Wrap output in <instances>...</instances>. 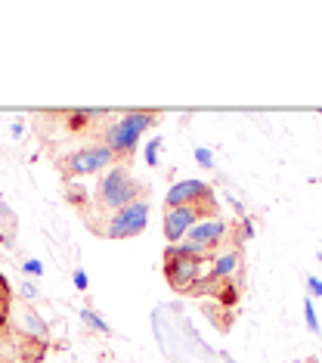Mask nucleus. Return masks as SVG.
<instances>
[{"label":"nucleus","instance_id":"f257e3e1","mask_svg":"<svg viewBox=\"0 0 322 363\" xmlns=\"http://www.w3.org/2000/svg\"><path fill=\"white\" fill-rule=\"evenodd\" d=\"M139 193H143V186L130 177V171L124 164H112V171H105L96 186V205L115 214L127 208V205L139 202Z\"/></svg>","mask_w":322,"mask_h":363},{"label":"nucleus","instance_id":"f03ea898","mask_svg":"<svg viewBox=\"0 0 322 363\" xmlns=\"http://www.w3.org/2000/svg\"><path fill=\"white\" fill-rule=\"evenodd\" d=\"M159 118H161L159 112H127V115H121V118L115 121V125H109V130H105L103 146H109L118 159H124V155H130L137 150L139 134L159 125Z\"/></svg>","mask_w":322,"mask_h":363},{"label":"nucleus","instance_id":"7ed1b4c3","mask_svg":"<svg viewBox=\"0 0 322 363\" xmlns=\"http://www.w3.org/2000/svg\"><path fill=\"white\" fill-rule=\"evenodd\" d=\"M115 162H118V155H115L109 146H103V143L81 146V150H74L71 155H65L59 162V174H62V180L87 177V174H96V171H105Z\"/></svg>","mask_w":322,"mask_h":363},{"label":"nucleus","instance_id":"20e7f679","mask_svg":"<svg viewBox=\"0 0 322 363\" xmlns=\"http://www.w3.org/2000/svg\"><path fill=\"white\" fill-rule=\"evenodd\" d=\"M205 258L198 255H183L177 249H164V279L171 283L173 292H195L198 279H202Z\"/></svg>","mask_w":322,"mask_h":363},{"label":"nucleus","instance_id":"39448f33","mask_svg":"<svg viewBox=\"0 0 322 363\" xmlns=\"http://www.w3.org/2000/svg\"><path fill=\"white\" fill-rule=\"evenodd\" d=\"M226 233H229L226 220L208 218V220H198V224L183 236V242L171 245V249H177V252H183V255H198V258H208V255L217 249L223 239H226Z\"/></svg>","mask_w":322,"mask_h":363},{"label":"nucleus","instance_id":"423d86ee","mask_svg":"<svg viewBox=\"0 0 322 363\" xmlns=\"http://www.w3.org/2000/svg\"><path fill=\"white\" fill-rule=\"evenodd\" d=\"M164 205L168 208H183V205H192L205 214V218H217V202H214V193L208 184H202V180H180V184H173L168 189V196H164Z\"/></svg>","mask_w":322,"mask_h":363},{"label":"nucleus","instance_id":"0eeeda50","mask_svg":"<svg viewBox=\"0 0 322 363\" xmlns=\"http://www.w3.org/2000/svg\"><path fill=\"white\" fill-rule=\"evenodd\" d=\"M146 224H149V202L139 199L134 205H127V208L115 211L109 218V224L99 227V233L109 236V239H134V236L143 233Z\"/></svg>","mask_w":322,"mask_h":363},{"label":"nucleus","instance_id":"6e6552de","mask_svg":"<svg viewBox=\"0 0 322 363\" xmlns=\"http://www.w3.org/2000/svg\"><path fill=\"white\" fill-rule=\"evenodd\" d=\"M6 326L13 329L19 338H25V342H38V345H47V323L44 317L28 308V301H19L10 308V320H6Z\"/></svg>","mask_w":322,"mask_h":363},{"label":"nucleus","instance_id":"1a4fd4ad","mask_svg":"<svg viewBox=\"0 0 322 363\" xmlns=\"http://www.w3.org/2000/svg\"><path fill=\"white\" fill-rule=\"evenodd\" d=\"M198 220H208L198 208H192V205H183V208H168L164 211V236H168L171 245L183 242V236L192 230Z\"/></svg>","mask_w":322,"mask_h":363},{"label":"nucleus","instance_id":"9d476101","mask_svg":"<svg viewBox=\"0 0 322 363\" xmlns=\"http://www.w3.org/2000/svg\"><path fill=\"white\" fill-rule=\"evenodd\" d=\"M238 264H242V258H238V252H226V255H220V258L214 261V270H211V279H208V283H217V279L233 277L236 270H238Z\"/></svg>","mask_w":322,"mask_h":363},{"label":"nucleus","instance_id":"9b49d317","mask_svg":"<svg viewBox=\"0 0 322 363\" xmlns=\"http://www.w3.org/2000/svg\"><path fill=\"white\" fill-rule=\"evenodd\" d=\"M81 320H84V326H87V329H93V333H99V335H112V326L105 323V320L99 317L96 311L84 308V311H81Z\"/></svg>","mask_w":322,"mask_h":363},{"label":"nucleus","instance_id":"f8f14e48","mask_svg":"<svg viewBox=\"0 0 322 363\" xmlns=\"http://www.w3.org/2000/svg\"><path fill=\"white\" fill-rule=\"evenodd\" d=\"M10 308H13L10 283H6V277L0 274V329H4V326H6V320H10Z\"/></svg>","mask_w":322,"mask_h":363},{"label":"nucleus","instance_id":"ddd939ff","mask_svg":"<svg viewBox=\"0 0 322 363\" xmlns=\"http://www.w3.org/2000/svg\"><path fill=\"white\" fill-rule=\"evenodd\" d=\"M304 317H307L310 333H313V335H319V333H322V326H319V317H316V308H313L310 295H307V298H304Z\"/></svg>","mask_w":322,"mask_h":363},{"label":"nucleus","instance_id":"4468645a","mask_svg":"<svg viewBox=\"0 0 322 363\" xmlns=\"http://www.w3.org/2000/svg\"><path fill=\"white\" fill-rule=\"evenodd\" d=\"M159 150H161V137H155L152 143H146V164H149V168H155V164H159Z\"/></svg>","mask_w":322,"mask_h":363},{"label":"nucleus","instance_id":"2eb2a0df","mask_svg":"<svg viewBox=\"0 0 322 363\" xmlns=\"http://www.w3.org/2000/svg\"><path fill=\"white\" fill-rule=\"evenodd\" d=\"M22 274L25 277H40V274H44V264H40L38 258H25L22 261Z\"/></svg>","mask_w":322,"mask_h":363},{"label":"nucleus","instance_id":"dca6fc26","mask_svg":"<svg viewBox=\"0 0 322 363\" xmlns=\"http://www.w3.org/2000/svg\"><path fill=\"white\" fill-rule=\"evenodd\" d=\"M19 295H22V301H35L38 298V286L28 283V279H22V283H19Z\"/></svg>","mask_w":322,"mask_h":363},{"label":"nucleus","instance_id":"f3484780","mask_svg":"<svg viewBox=\"0 0 322 363\" xmlns=\"http://www.w3.org/2000/svg\"><path fill=\"white\" fill-rule=\"evenodd\" d=\"M195 162L198 164H202V168H214V155H211V150H205V146H198V150H195Z\"/></svg>","mask_w":322,"mask_h":363},{"label":"nucleus","instance_id":"a211bd4d","mask_svg":"<svg viewBox=\"0 0 322 363\" xmlns=\"http://www.w3.org/2000/svg\"><path fill=\"white\" fill-rule=\"evenodd\" d=\"M71 283H74V289H78V292H84V289L90 286V279H87L84 270H74V274H71Z\"/></svg>","mask_w":322,"mask_h":363},{"label":"nucleus","instance_id":"6ab92c4d","mask_svg":"<svg viewBox=\"0 0 322 363\" xmlns=\"http://www.w3.org/2000/svg\"><path fill=\"white\" fill-rule=\"evenodd\" d=\"M307 289L313 292V298H319V295H322V279L319 277H310L307 279Z\"/></svg>","mask_w":322,"mask_h":363},{"label":"nucleus","instance_id":"aec40b11","mask_svg":"<svg viewBox=\"0 0 322 363\" xmlns=\"http://www.w3.org/2000/svg\"><path fill=\"white\" fill-rule=\"evenodd\" d=\"M319 267H322V252H319Z\"/></svg>","mask_w":322,"mask_h":363},{"label":"nucleus","instance_id":"412c9836","mask_svg":"<svg viewBox=\"0 0 322 363\" xmlns=\"http://www.w3.org/2000/svg\"><path fill=\"white\" fill-rule=\"evenodd\" d=\"M226 363H236V360H229V357H226Z\"/></svg>","mask_w":322,"mask_h":363}]
</instances>
